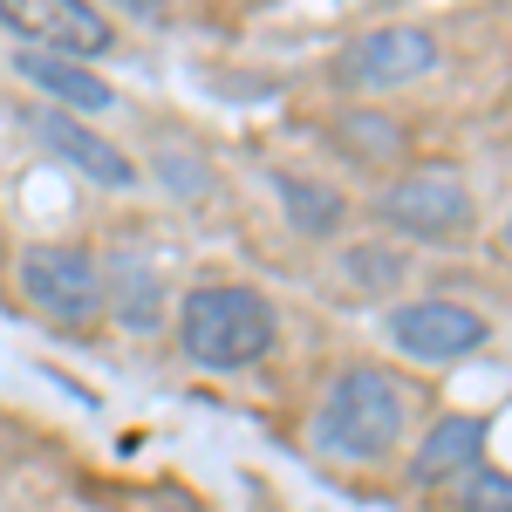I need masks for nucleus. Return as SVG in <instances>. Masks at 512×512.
I'll list each match as a JSON object with an SVG mask.
<instances>
[{
  "instance_id": "obj_1",
  "label": "nucleus",
  "mask_w": 512,
  "mask_h": 512,
  "mask_svg": "<svg viewBox=\"0 0 512 512\" xmlns=\"http://www.w3.org/2000/svg\"><path fill=\"white\" fill-rule=\"evenodd\" d=\"M403 424H410V390L383 369H349L328 383L315 410V451L342 465H376L396 451Z\"/></svg>"
},
{
  "instance_id": "obj_2",
  "label": "nucleus",
  "mask_w": 512,
  "mask_h": 512,
  "mask_svg": "<svg viewBox=\"0 0 512 512\" xmlns=\"http://www.w3.org/2000/svg\"><path fill=\"white\" fill-rule=\"evenodd\" d=\"M178 349L198 369H246L274 349V308L253 287H192L178 308Z\"/></svg>"
},
{
  "instance_id": "obj_3",
  "label": "nucleus",
  "mask_w": 512,
  "mask_h": 512,
  "mask_svg": "<svg viewBox=\"0 0 512 512\" xmlns=\"http://www.w3.org/2000/svg\"><path fill=\"white\" fill-rule=\"evenodd\" d=\"M0 21L21 41H35L48 55H69V62H96L117 48V28L89 0H0Z\"/></svg>"
},
{
  "instance_id": "obj_4",
  "label": "nucleus",
  "mask_w": 512,
  "mask_h": 512,
  "mask_svg": "<svg viewBox=\"0 0 512 512\" xmlns=\"http://www.w3.org/2000/svg\"><path fill=\"white\" fill-rule=\"evenodd\" d=\"M21 287H28V301H35L41 315L55 321H89L103 308V267L76 253V246H35V253H21Z\"/></svg>"
},
{
  "instance_id": "obj_5",
  "label": "nucleus",
  "mask_w": 512,
  "mask_h": 512,
  "mask_svg": "<svg viewBox=\"0 0 512 512\" xmlns=\"http://www.w3.org/2000/svg\"><path fill=\"white\" fill-rule=\"evenodd\" d=\"M376 212L410 239H458L472 226V198H465V185L451 171H410V178H396L390 192L376 198Z\"/></svg>"
},
{
  "instance_id": "obj_6",
  "label": "nucleus",
  "mask_w": 512,
  "mask_h": 512,
  "mask_svg": "<svg viewBox=\"0 0 512 512\" xmlns=\"http://www.w3.org/2000/svg\"><path fill=\"white\" fill-rule=\"evenodd\" d=\"M431 69H437V41L424 28H376V35L349 41L342 62H335V76L349 89H396V82H417Z\"/></svg>"
},
{
  "instance_id": "obj_7",
  "label": "nucleus",
  "mask_w": 512,
  "mask_h": 512,
  "mask_svg": "<svg viewBox=\"0 0 512 512\" xmlns=\"http://www.w3.org/2000/svg\"><path fill=\"white\" fill-rule=\"evenodd\" d=\"M485 335H492L485 315L458 308V301H410L390 315V342L417 362H458V355L485 349Z\"/></svg>"
},
{
  "instance_id": "obj_8",
  "label": "nucleus",
  "mask_w": 512,
  "mask_h": 512,
  "mask_svg": "<svg viewBox=\"0 0 512 512\" xmlns=\"http://www.w3.org/2000/svg\"><path fill=\"white\" fill-rule=\"evenodd\" d=\"M35 137L55 151L62 164H76L82 178H96V185H110V192H123V185H137V164L123 158L117 144H103L96 130H82L76 117H62V110H35Z\"/></svg>"
},
{
  "instance_id": "obj_9",
  "label": "nucleus",
  "mask_w": 512,
  "mask_h": 512,
  "mask_svg": "<svg viewBox=\"0 0 512 512\" xmlns=\"http://www.w3.org/2000/svg\"><path fill=\"white\" fill-rule=\"evenodd\" d=\"M485 465V417H444L431 424V437L417 444L410 478L417 485H451V478H472Z\"/></svg>"
},
{
  "instance_id": "obj_10",
  "label": "nucleus",
  "mask_w": 512,
  "mask_h": 512,
  "mask_svg": "<svg viewBox=\"0 0 512 512\" xmlns=\"http://www.w3.org/2000/svg\"><path fill=\"white\" fill-rule=\"evenodd\" d=\"M103 301H110V315H117L130 335H151L164 321V274L151 260H137V253H117V260L103 267Z\"/></svg>"
},
{
  "instance_id": "obj_11",
  "label": "nucleus",
  "mask_w": 512,
  "mask_h": 512,
  "mask_svg": "<svg viewBox=\"0 0 512 512\" xmlns=\"http://www.w3.org/2000/svg\"><path fill=\"white\" fill-rule=\"evenodd\" d=\"M14 69L35 82V89H48L62 110H82V117H96V110H110V103H117L103 76H89L82 62H69V55H48V48H28V55H14Z\"/></svg>"
},
{
  "instance_id": "obj_12",
  "label": "nucleus",
  "mask_w": 512,
  "mask_h": 512,
  "mask_svg": "<svg viewBox=\"0 0 512 512\" xmlns=\"http://www.w3.org/2000/svg\"><path fill=\"white\" fill-rule=\"evenodd\" d=\"M280 212H287V226H294V233L328 239V233H342L349 198L335 192V185H321V178H280Z\"/></svg>"
},
{
  "instance_id": "obj_13",
  "label": "nucleus",
  "mask_w": 512,
  "mask_h": 512,
  "mask_svg": "<svg viewBox=\"0 0 512 512\" xmlns=\"http://www.w3.org/2000/svg\"><path fill=\"white\" fill-rule=\"evenodd\" d=\"M403 274H410V260L396 246H349L342 253V280L355 294H390V287H403Z\"/></svg>"
},
{
  "instance_id": "obj_14",
  "label": "nucleus",
  "mask_w": 512,
  "mask_h": 512,
  "mask_svg": "<svg viewBox=\"0 0 512 512\" xmlns=\"http://www.w3.org/2000/svg\"><path fill=\"white\" fill-rule=\"evenodd\" d=\"M335 137H342L362 164H390L396 151H403V130H396L390 117H369V110H349V117L335 123Z\"/></svg>"
},
{
  "instance_id": "obj_15",
  "label": "nucleus",
  "mask_w": 512,
  "mask_h": 512,
  "mask_svg": "<svg viewBox=\"0 0 512 512\" xmlns=\"http://www.w3.org/2000/svg\"><path fill=\"white\" fill-rule=\"evenodd\" d=\"M458 512H512V472L478 465V472L458 485Z\"/></svg>"
},
{
  "instance_id": "obj_16",
  "label": "nucleus",
  "mask_w": 512,
  "mask_h": 512,
  "mask_svg": "<svg viewBox=\"0 0 512 512\" xmlns=\"http://www.w3.org/2000/svg\"><path fill=\"white\" fill-rule=\"evenodd\" d=\"M164 178L178 185V192H205V171L192 158H178V151H164Z\"/></svg>"
},
{
  "instance_id": "obj_17",
  "label": "nucleus",
  "mask_w": 512,
  "mask_h": 512,
  "mask_svg": "<svg viewBox=\"0 0 512 512\" xmlns=\"http://www.w3.org/2000/svg\"><path fill=\"white\" fill-rule=\"evenodd\" d=\"M117 7H130L137 21H164V7H158V0H117Z\"/></svg>"
},
{
  "instance_id": "obj_18",
  "label": "nucleus",
  "mask_w": 512,
  "mask_h": 512,
  "mask_svg": "<svg viewBox=\"0 0 512 512\" xmlns=\"http://www.w3.org/2000/svg\"><path fill=\"white\" fill-rule=\"evenodd\" d=\"M506 253H512V219H506Z\"/></svg>"
}]
</instances>
